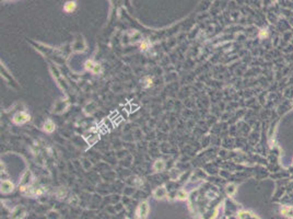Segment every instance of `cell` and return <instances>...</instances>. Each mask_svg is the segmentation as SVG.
Segmentation results:
<instances>
[{"label": "cell", "mask_w": 293, "mask_h": 219, "mask_svg": "<svg viewBox=\"0 0 293 219\" xmlns=\"http://www.w3.org/2000/svg\"><path fill=\"white\" fill-rule=\"evenodd\" d=\"M0 188H1V193L2 194H8L10 192H12L14 186H13L12 182L8 181V180H4V181L1 182L0 184Z\"/></svg>", "instance_id": "obj_4"}, {"label": "cell", "mask_w": 293, "mask_h": 219, "mask_svg": "<svg viewBox=\"0 0 293 219\" xmlns=\"http://www.w3.org/2000/svg\"><path fill=\"white\" fill-rule=\"evenodd\" d=\"M92 73H95V75L101 73V66H100L99 64H95V65H94V67H93V69H92Z\"/></svg>", "instance_id": "obj_15"}, {"label": "cell", "mask_w": 293, "mask_h": 219, "mask_svg": "<svg viewBox=\"0 0 293 219\" xmlns=\"http://www.w3.org/2000/svg\"><path fill=\"white\" fill-rule=\"evenodd\" d=\"M13 123L14 124H24L28 121H30V115H28L24 112H20V113H16L14 116H13Z\"/></svg>", "instance_id": "obj_2"}, {"label": "cell", "mask_w": 293, "mask_h": 219, "mask_svg": "<svg viewBox=\"0 0 293 219\" xmlns=\"http://www.w3.org/2000/svg\"><path fill=\"white\" fill-rule=\"evenodd\" d=\"M44 130L46 133H53L55 130V124L51 121H46L44 124Z\"/></svg>", "instance_id": "obj_7"}, {"label": "cell", "mask_w": 293, "mask_h": 219, "mask_svg": "<svg viewBox=\"0 0 293 219\" xmlns=\"http://www.w3.org/2000/svg\"><path fill=\"white\" fill-rule=\"evenodd\" d=\"M167 195V191L164 186H161V188H158L154 192H153V196L158 198V200H161V198H164V197Z\"/></svg>", "instance_id": "obj_6"}, {"label": "cell", "mask_w": 293, "mask_h": 219, "mask_svg": "<svg viewBox=\"0 0 293 219\" xmlns=\"http://www.w3.org/2000/svg\"><path fill=\"white\" fill-rule=\"evenodd\" d=\"M149 46H150L149 41H148V40H146V41H144L142 43H141V46H140L141 51H146V49H148V48H149Z\"/></svg>", "instance_id": "obj_14"}, {"label": "cell", "mask_w": 293, "mask_h": 219, "mask_svg": "<svg viewBox=\"0 0 293 219\" xmlns=\"http://www.w3.org/2000/svg\"><path fill=\"white\" fill-rule=\"evenodd\" d=\"M239 219H260L257 215L247 212V210H241L239 213Z\"/></svg>", "instance_id": "obj_5"}, {"label": "cell", "mask_w": 293, "mask_h": 219, "mask_svg": "<svg viewBox=\"0 0 293 219\" xmlns=\"http://www.w3.org/2000/svg\"><path fill=\"white\" fill-rule=\"evenodd\" d=\"M187 196H188V194L185 192V191H183V190H179V191H177V193H176V197L178 198L179 200H187Z\"/></svg>", "instance_id": "obj_12"}, {"label": "cell", "mask_w": 293, "mask_h": 219, "mask_svg": "<svg viewBox=\"0 0 293 219\" xmlns=\"http://www.w3.org/2000/svg\"><path fill=\"white\" fill-rule=\"evenodd\" d=\"M149 213V205L146 202H142L139 204L137 209V217L139 219H146V215Z\"/></svg>", "instance_id": "obj_1"}, {"label": "cell", "mask_w": 293, "mask_h": 219, "mask_svg": "<svg viewBox=\"0 0 293 219\" xmlns=\"http://www.w3.org/2000/svg\"><path fill=\"white\" fill-rule=\"evenodd\" d=\"M164 167H165V163H164L163 160H156L154 162V164H153V169L155 171H162L163 169H164Z\"/></svg>", "instance_id": "obj_10"}, {"label": "cell", "mask_w": 293, "mask_h": 219, "mask_svg": "<svg viewBox=\"0 0 293 219\" xmlns=\"http://www.w3.org/2000/svg\"><path fill=\"white\" fill-rule=\"evenodd\" d=\"M230 219H237V218H235V217H230Z\"/></svg>", "instance_id": "obj_16"}, {"label": "cell", "mask_w": 293, "mask_h": 219, "mask_svg": "<svg viewBox=\"0 0 293 219\" xmlns=\"http://www.w3.org/2000/svg\"><path fill=\"white\" fill-rule=\"evenodd\" d=\"M281 213H282L283 216L289 217V218H293V208H291V207H283L281 209Z\"/></svg>", "instance_id": "obj_11"}, {"label": "cell", "mask_w": 293, "mask_h": 219, "mask_svg": "<svg viewBox=\"0 0 293 219\" xmlns=\"http://www.w3.org/2000/svg\"><path fill=\"white\" fill-rule=\"evenodd\" d=\"M94 65H95V64L93 63L92 61H86V64H84V66H86V70H91V71H92V69H93V67H94Z\"/></svg>", "instance_id": "obj_13"}, {"label": "cell", "mask_w": 293, "mask_h": 219, "mask_svg": "<svg viewBox=\"0 0 293 219\" xmlns=\"http://www.w3.org/2000/svg\"><path fill=\"white\" fill-rule=\"evenodd\" d=\"M25 215V208L23 206H16L13 209L12 214H11V218L12 219H22Z\"/></svg>", "instance_id": "obj_3"}, {"label": "cell", "mask_w": 293, "mask_h": 219, "mask_svg": "<svg viewBox=\"0 0 293 219\" xmlns=\"http://www.w3.org/2000/svg\"><path fill=\"white\" fill-rule=\"evenodd\" d=\"M76 7H77V4L74 1H68V2L65 4L64 9L66 12H72L73 10L76 9Z\"/></svg>", "instance_id": "obj_9"}, {"label": "cell", "mask_w": 293, "mask_h": 219, "mask_svg": "<svg viewBox=\"0 0 293 219\" xmlns=\"http://www.w3.org/2000/svg\"><path fill=\"white\" fill-rule=\"evenodd\" d=\"M225 191H226V194L229 195V196H233L236 192V186L235 184H233V183H230V184L226 185L225 188Z\"/></svg>", "instance_id": "obj_8"}, {"label": "cell", "mask_w": 293, "mask_h": 219, "mask_svg": "<svg viewBox=\"0 0 293 219\" xmlns=\"http://www.w3.org/2000/svg\"><path fill=\"white\" fill-rule=\"evenodd\" d=\"M292 219H293V218H292Z\"/></svg>", "instance_id": "obj_17"}]
</instances>
